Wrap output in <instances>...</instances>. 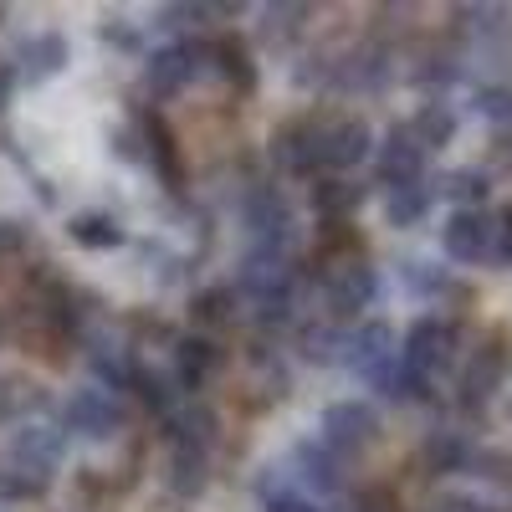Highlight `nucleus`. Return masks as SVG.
Returning a JSON list of instances; mask_svg holds the SVG:
<instances>
[{
	"instance_id": "1",
	"label": "nucleus",
	"mask_w": 512,
	"mask_h": 512,
	"mask_svg": "<svg viewBox=\"0 0 512 512\" xmlns=\"http://www.w3.org/2000/svg\"><path fill=\"white\" fill-rule=\"evenodd\" d=\"M374 297H379V272H374L369 256H359V251H333L328 267H323V308H328V318H333V323L359 318Z\"/></svg>"
},
{
	"instance_id": "2",
	"label": "nucleus",
	"mask_w": 512,
	"mask_h": 512,
	"mask_svg": "<svg viewBox=\"0 0 512 512\" xmlns=\"http://www.w3.org/2000/svg\"><path fill=\"white\" fill-rule=\"evenodd\" d=\"M241 221H246L251 246L292 256V246H297V210H292V200L277 185H251V195L241 200Z\"/></svg>"
},
{
	"instance_id": "3",
	"label": "nucleus",
	"mask_w": 512,
	"mask_h": 512,
	"mask_svg": "<svg viewBox=\"0 0 512 512\" xmlns=\"http://www.w3.org/2000/svg\"><path fill=\"white\" fill-rule=\"evenodd\" d=\"M205 72H210V47L180 36V41H164V47H154L144 57V88H149V98H175Z\"/></svg>"
},
{
	"instance_id": "4",
	"label": "nucleus",
	"mask_w": 512,
	"mask_h": 512,
	"mask_svg": "<svg viewBox=\"0 0 512 512\" xmlns=\"http://www.w3.org/2000/svg\"><path fill=\"white\" fill-rule=\"evenodd\" d=\"M62 431L67 441L82 436V441H118L123 436V405L113 400V390H103V384H82V390L67 395L62 405Z\"/></svg>"
},
{
	"instance_id": "5",
	"label": "nucleus",
	"mask_w": 512,
	"mask_h": 512,
	"mask_svg": "<svg viewBox=\"0 0 512 512\" xmlns=\"http://www.w3.org/2000/svg\"><path fill=\"white\" fill-rule=\"evenodd\" d=\"M400 364H405L410 374H420V379L436 384V374H446V369L456 364V323H446V318H436V313L415 318L410 333H405Z\"/></svg>"
},
{
	"instance_id": "6",
	"label": "nucleus",
	"mask_w": 512,
	"mask_h": 512,
	"mask_svg": "<svg viewBox=\"0 0 512 512\" xmlns=\"http://www.w3.org/2000/svg\"><path fill=\"white\" fill-rule=\"evenodd\" d=\"M374 154V134L364 118H323L318 128V175H349L354 164Z\"/></svg>"
},
{
	"instance_id": "7",
	"label": "nucleus",
	"mask_w": 512,
	"mask_h": 512,
	"mask_svg": "<svg viewBox=\"0 0 512 512\" xmlns=\"http://www.w3.org/2000/svg\"><path fill=\"white\" fill-rule=\"evenodd\" d=\"M323 446H333L338 456H359L364 446H374L379 441V415H374V405H364V400H333L328 410H323Z\"/></svg>"
},
{
	"instance_id": "8",
	"label": "nucleus",
	"mask_w": 512,
	"mask_h": 512,
	"mask_svg": "<svg viewBox=\"0 0 512 512\" xmlns=\"http://www.w3.org/2000/svg\"><path fill=\"white\" fill-rule=\"evenodd\" d=\"M390 82H395V52L384 41H364V47L333 62V88L344 93H384Z\"/></svg>"
},
{
	"instance_id": "9",
	"label": "nucleus",
	"mask_w": 512,
	"mask_h": 512,
	"mask_svg": "<svg viewBox=\"0 0 512 512\" xmlns=\"http://www.w3.org/2000/svg\"><path fill=\"white\" fill-rule=\"evenodd\" d=\"M441 246H446L451 262L482 267V262H492L497 221L487 216V210H451V221H446V231H441Z\"/></svg>"
},
{
	"instance_id": "10",
	"label": "nucleus",
	"mask_w": 512,
	"mask_h": 512,
	"mask_svg": "<svg viewBox=\"0 0 512 512\" xmlns=\"http://www.w3.org/2000/svg\"><path fill=\"white\" fill-rule=\"evenodd\" d=\"M425 159H431V154L415 144V134H410L405 123H395L390 134L379 139V149H374V175H379L384 190L420 185V180H425Z\"/></svg>"
},
{
	"instance_id": "11",
	"label": "nucleus",
	"mask_w": 512,
	"mask_h": 512,
	"mask_svg": "<svg viewBox=\"0 0 512 512\" xmlns=\"http://www.w3.org/2000/svg\"><path fill=\"white\" fill-rule=\"evenodd\" d=\"M62 456H67V431L52 420H21L11 431V446H6V461L31 466V472H52V477H57Z\"/></svg>"
},
{
	"instance_id": "12",
	"label": "nucleus",
	"mask_w": 512,
	"mask_h": 512,
	"mask_svg": "<svg viewBox=\"0 0 512 512\" xmlns=\"http://www.w3.org/2000/svg\"><path fill=\"white\" fill-rule=\"evenodd\" d=\"M318 128L323 118H292V123H277L272 134V164L282 169V175H318Z\"/></svg>"
},
{
	"instance_id": "13",
	"label": "nucleus",
	"mask_w": 512,
	"mask_h": 512,
	"mask_svg": "<svg viewBox=\"0 0 512 512\" xmlns=\"http://www.w3.org/2000/svg\"><path fill=\"white\" fill-rule=\"evenodd\" d=\"M221 364H226V349L205 333H185V338H175V349H169V379H175L180 390H205L210 374H221Z\"/></svg>"
},
{
	"instance_id": "14",
	"label": "nucleus",
	"mask_w": 512,
	"mask_h": 512,
	"mask_svg": "<svg viewBox=\"0 0 512 512\" xmlns=\"http://www.w3.org/2000/svg\"><path fill=\"white\" fill-rule=\"evenodd\" d=\"M395 359H400V349H395V328L384 323V318H369V323L349 328V359H344V364H349L364 384L379 379Z\"/></svg>"
},
{
	"instance_id": "15",
	"label": "nucleus",
	"mask_w": 512,
	"mask_h": 512,
	"mask_svg": "<svg viewBox=\"0 0 512 512\" xmlns=\"http://www.w3.org/2000/svg\"><path fill=\"white\" fill-rule=\"evenodd\" d=\"M292 482L303 487L308 497L313 492H344V456H338L333 446H323V441H297L292 446Z\"/></svg>"
},
{
	"instance_id": "16",
	"label": "nucleus",
	"mask_w": 512,
	"mask_h": 512,
	"mask_svg": "<svg viewBox=\"0 0 512 512\" xmlns=\"http://www.w3.org/2000/svg\"><path fill=\"white\" fill-rule=\"evenodd\" d=\"M216 431H221L216 410L200 405V400L164 410V441H169V451H205V456H210V446H216Z\"/></svg>"
},
{
	"instance_id": "17",
	"label": "nucleus",
	"mask_w": 512,
	"mask_h": 512,
	"mask_svg": "<svg viewBox=\"0 0 512 512\" xmlns=\"http://www.w3.org/2000/svg\"><path fill=\"white\" fill-rule=\"evenodd\" d=\"M502 374H507V344L502 338H487L482 349H472V359H466V369H461V405L482 410L497 395Z\"/></svg>"
},
{
	"instance_id": "18",
	"label": "nucleus",
	"mask_w": 512,
	"mask_h": 512,
	"mask_svg": "<svg viewBox=\"0 0 512 512\" xmlns=\"http://www.w3.org/2000/svg\"><path fill=\"white\" fill-rule=\"evenodd\" d=\"M67 62H72V47H67V36L52 26V31H36L26 47L16 52V77L21 82H31V88H41V82H52V77H62L67 72Z\"/></svg>"
},
{
	"instance_id": "19",
	"label": "nucleus",
	"mask_w": 512,
	"mask_h": 512,
	"mask_svg": "<svg viewBox=\"0 0 512 512\" xmlns=\"http://www.w3.org/2000/svg\"><path fill=\"white\" fill-rule=\"evenodd\" d=\"M451 26H456V36L472 41V47H487V52L512 47V6H456Z\"/></svg>"
},
{
	"instance_id": "20",
	"label": "nucleus",
	"mask_w": 512,
	"mask_h": 512,
	"mask_svg": "<svg viewBox=\"0 0 512 512\" xmlns=\"http://www.w3.org/2000/svg\"><path fill=\"white\" fill-rule=\"evenodd\" d=\"M134 123H139V139H144V164L154 169L169 190H180V185H185V164H180V149H175L169 123H164L159 113H139Z\"/></svg>"
},
{
	"instance_id": "21",
	"label": "nucleus",
	"mask_w": 512,
	"mask_h": 512,
	"mask_svg": "<svg viewBox=\"0 0 512 512\" xmlns=\"http://www.w3.org/2000/svg\"><path fill=\"white\" fill-rule=\"evenodd\" d=\"M425 466H431L436 477H451V472H472L477 466V446L466 431H451V425H436L431 436H425Z\"/></svg>"
},
{
	"instance_id": "22",
	"label": "nucleus",
	"mask_w": 512,
	"mask_h": 512,
	"mask_svg": "<svg viewBox=\"0 0 512 512\" xmlns=\"http://www.w3.org/2000/svg\"><path fill=\"white\" fill-rule=\"evenodd\" d=\"M256 502H262V512H323V502L308 497L282 466H262V477H256Z\"/></svg>"
},
{
	"instance_id": "23",
	"label": "nucleus",
	"mask_w": 512,
	"mask_h": 512,
	"mask_svg": "<svg viewBox=\"0 0 512 512\" xmlns=\"http://www.w3.org/2000/svg\"><path fill=\"white\" fill-rule=\"evenodd\" d=\"M297 359H308V364H344L349 359V328L344 323H303L297 328Z\"/></svg>"
},
{
	"instance_id": "24",
	"label": "nucleus",
	"mask_w": 512,
	"mask_h": 512,
	"mask_svg": "<svg viewBox=\"0 0 512 512\" xmlns=\"http://www.w3.org/2000/svg\"><path fill=\"white\" fill-rule=\"evenodd\" d=\"M210 47V72L226 77L236 93H251L256 88V62H251V47L241 36H216V41H205Z\"/></svg>"
},
{
	"instance_id": "25",
	"label": "nucleus",
	"mask_w": 512,
	"mask_h": 512,
	"mask_svg": "<svg viewBox=\"0 0 512 512\" xmlns=\"http://www.w3.org/2000/svg\"><path fill=\"white\" fill-rule=\"evenodd\" d=\"M164 487L180 502H195L210 487V456L205 451H169L164 456Z\"/></svg>"
},
{
	"instance_id": "26",
	"label": "nucleus",
	"mask_w": 512,
	"mask_h": 512,
	"mask_svg": "<svg viewBox=\"0 0 512 512\" xmlns=\"http://www.w3.org/2000/svg\"><path fill=\"white\" fill-rule=\"evenodd\" d=\"M369 200V185H359V180H344V175H323L318 185H313V210L323 221H344V216H354V210Z\"/></svg>"
},
{
	"instance_id": "27",
	"label": "nucleus",
	"mask_w": 512,
	"mask_h": 512,
	"mask_svg": "<svg viewBox=\"0 0 512 512\" xmlns=\"http://www.w3.org/2000/svg\"><path fill=\"white\" fill-rule=\"evenodd\" d=\"M405 128L415 134V144H420L425 154H436V149H446V144L456 139V108L441 103V98H431V103L415 108V118H410Z\"/></svg>"
},
{
	"instance_id": "28",
	"label": "nucleus",
	"mask_w": 512,
	"mask_h": 512,
	"mask_svg": "<svg viewBox=\"0 0 512 512\" xmlns=\"http://www.w3.org/2000/svg\"><path fill=\"white\" fill-rule=\"evenodd\" d=\"M431 205H436V185H400V190H384V221H390L395 231H410L420 226L425 216H431Z\"/></svg>"
},
{
	"instance_id": "29",
	"label": "nucleus",
	"mask_w": 512,
	"mask_h": 512,
	"mask_svg": "<svg viewBox=\"0 0 512 512\" xmlns=\"http://www.w3.org/2000/svg\"><path fill=\"white\" fill-rule=\"evenodd\" d=\"M67 236L82 251H118L123 246V226L113 216H103V210H77V216L67 221Z\"/></svg>"
},
{
	"instance_id": "30",
	"label": "nucleus",
	"mask_w": 512,
	"mask_h": 512,
	"mask_svg": "<svg viewBox=\"0 0 512 512\" xmlns=\"http://www.w3.org/2000/svg\"><path fill=\"white\" fill-rule=\"evenodd\" d=\"M436 195H446L456 210H482L487 205V195H492V175L487 169H451V175H441V190Z\"/></svg>"
},
{
	"instance_id": "31",
	"label": "nucleus",
	"mask_w": 512,
	"mask_h": 512,
	"mask_svg": "<svg viewBox=\"0 0 512 512\" xmlns=\"http://www.w3.org/2000/svg\"><path fill=\"white\" fill-rule=\"evenodd\" d=\"M461 52H451V47H431V52H420L415 57V67H410V77L420 82V88H431V93H441V88H451V82H461Z\"/></svg>"
},
{
	"instance_id": "32",
	"label": "nucleus",
	"mask_w": 512,
	"mask_h": 512,
	"mask_svg": "<svg viewBox=\"0 0 512 512\" xmlns=\"http://www.w3.org/2000/svg\"><path fill=\"white\" fill-rule=\"evenodd\" d=\"M47 492H52V472H31V466L0 456V502H36Z\"/></svg>"
},
{
	"instance_id": "33",
	"label": "nucleus",
	"mask_w": 512,
	"mask_h": 512,
	"mask_svg": "<svg viewBox=\"0 0 512 512\" xmlns=\"http://www.w3.org/2000/svg\"><path fill=\"white\" fill-rule=\"evenodd\" d=\"M47 405H52L47 390L31 384V379H6V384H0V415H6V420H31L36 410H47Z\"/></svg>"
},
{
	"instance_id": "34",
	"label": "nucleus",
	"mask_w": 512,
	"mask_h": 512,
	"mask_svg": "<svg viewBox=\"0 0 512 512\" xmlns=\"http://www.w3.org/2000/svg\"><path fill=\"white\" fill-rule=\"evenodd\" d=\"M400 277H405V287H410L415 297H441V292H451L446 267H441V262H425V256L405 262V267H400Z\"/></svg>"
},
{
	"instance_id": "35",
	"label": "nucleus",
	"mask_w": 512,
	"mask_h": 512,
	"mask_svg": "<svg viewBox=\"0 0 512 512\" xmlns=\"http://www.w3.org/2000/svg\"><path fill=\"white\" fill-rule=\"evenodd\" d=\"M236 308H241V297H236V287H216V292H200L195 297V318L200 323H236Z\"/></svg>"
},
{
	"instance_id": "36",
	"label": "nucleus",
	"mask_w": 512,
	"mask_h": 512,
	"mask_svg": "<svg viewBox=\"0 0 512 512\" xmlns=\"http://www.w3.org/2000/svg\"><path fill=\"white\" fill-rule=\"evenodd\" d=\"M303 21H308V6H262V36L277 41V47L287 41V31L292 36L303 31Z\"/></svg>"
},
{
	"instance_id": "37",
	"label": "nucleus",
	"mask_w": 512,
	"mask_h": 512,
	"mask_svg": "<svg viewBox=\"0 0 512 512\" xmlns=\"http://www.w3.org/2000/svg\"><path fill=\"white\" fill-rule=\"evenodd\" d=\"M128 390H134V395H139V400H144L154 415H164L169 405H175V390H169V379H164V374H154V369H139Z\"/></svg>"
},
{
	"instance_id": "38",
	"label": "nucleus",
	"mask_w": 512,
	"mask_h": 512,
	"mask_svg": "<svg viewBox=\"0 0 512 512\" xmlns=\"http://www.w3.org/2000/svg\"><path fill=\"white\" fill-rule=\"evenodd\" d=\"M103 41H108L113 52H123V57H139L144 52V31L123 26V21H103Z\"/></svg>"
},
{
	"instance_id": "39",
	"label": "nucleus",
	"mask_w": 512,
	"mask_h": 512,
	"mask_svg": "<svg viewBox=\"0 0 512 512\" xmlns=\"http://www.w3.org/2000/svg\"><path fill=\"white\" fill-rule=\"evenodd\" d=\"M113 154L128 164H144V139H139V123H118L113 128Z\"/></svg>"
},
{
	"instance_id": "40",
	"label": "nucleus",
	"mask_w": 512,
	"mask_h": 512,
	"mask_svg": "<svg viewBox=\"0 0 512 512\" xmlns=\"http://www.w3.org/2000/svg\"><path fill=\"white\" fill-rule=\"evenodd\" d=\"M492 262H502V267H512V210L497 221V246H492Z\"/></svg>"
},
{
	"instance_id": "41",
	"label": "nucleus",
	"mask_w": 512,
	"mask_h": 512,
	"mask_svg": "<svg viewBox=\"0 0 512 512\" xmlns=\"http://www.w3.org/2000/svg\"><path fill=\"white\" fill-rule=\"evenodd\" d=\"M11 93H16V62H0V113H6Z\"/></svg>"
}]
</instances>
